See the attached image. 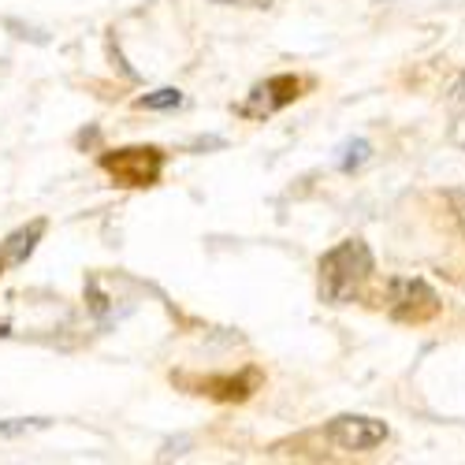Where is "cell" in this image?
Wrapping results in <instances>:
<instances>
[{"label":"cell","mask_w":465,"mask_h":465,"mask_svg":"<svg viewBox=\"0 0 465 465\" xmlns=\"http://www.w3.org/2000/svg\"><path fill=\"white\" fill-rule=\"evenodd\" d=\"M372 276V250L361 239H346L321 257V298L331 305L354 302Z\"/></svg>","instance_id":"obj_1"},{"label":"cell","mask_w":465,"mask_h":465,"mask_svg":"<svg viewBox=\"0 0 465 465\" xmlns=\"http://www.w3.org/2000/svg\"><path fill=\"white\" fill-rule=\"evenodd\" d=\"M101 168L120 186H153L164 172V153L157 145H127L101 153Z\"/></svg>","instance_id":"obj_2"},{"label":"cell","mask_w":465,"mask_h":465,"mask_svg":"<svg viewBox=\"0 0 465 465\" xmlns=\"http://www.w3.org/2000/svg\"><path fill=\"white\" fill-rule=\"evenodd\" d=\"M298 97H302V79H294V74H272V79H264L250 90V97L239 104V115H246V120H268L272 112L287 108Z\"/></svg>","instance_id":"obj_3"},{"label":"cell","mask_w":465,"mask_h":465,"mask_svg":"<svg viewBox=\"0 0 465 465\" xmlns=\"http://www.w3.org/2000/svg\"><path fill=\"white\" fill-rule=\"evenodd\" d=\"M391 317L399 321H432L440 313V298L424 280H391Z\"/></svg>","instance_id":"obj_4"},{"label":"cell","mask_w":465,"mask_h":465,"mask_svg":"<svg viewBox=\"0 0 465 465\" xmlns=\"http://www.w3.org/2000/svg\"><path fill=\"white\" fill-rule=\"evenodd\" d=\"M328 440L342 450H372L387 440V424L372 417H358V413H342L328 424Z\"/></svg>","instance_id":"obj_5"},{"label":"cell","mask_w":465,"mask_h":465,"mask_svg":"<svg viewBox=\"0 0 465 465\" xmlns=\"http://www.w3.org/2000/svg\"><path fill=\"white\" fill-rule=\"evenodd\" d=\"M179 383H190L193 387V395H213V399H223V402H242L257 391V383H261V372L246 369V372H223V376H205V380H186L179 376Z\"/></svg>","instance_id":"obj_6"},{"label":"cell","mask_w":465,"mask_h":465,"mask_svg":"<svg viewBox=\"0 0 465 465\" xmlns=\"http://www.w3.org/2000/svg\"><path fill=\"white\" fill-rule=\"evenodd\" d=\"M42 235H45V220H30L26 227L12 231V235L5 239V246H0V257H5V264H12V268L26 264V257L37 250Z\"/></svg>","instance_id":"obj_7"},{"label":"cell","mask_w":465,"mask_h":465,"mask_svg":"<svg viewBox=\"0 0 465 465\" xmlns=\"http://www.w3.org/2000/svg\"><path fill=\"white\" fill-rule=\"evenodd\" d=\"M49 417H12V420H0V440H19L30 432H45L49 429Z\"/></svg>","instance_id":"obj_8"},{"label":"cell","mask_w":465,"mask_h":465,"mask_svg":"<svg viewBox=\"0 0 465 465\" xmlns=\"http://www.w3.org/2000/svg\"><path fill=\"white\" fill-rule=\"evenodd\" d=\"M183 101H186V97H183V90L164 86V90H153V94L138 97L134 104H138V108H145V112H172V108H179Z\"/></svg>","instance_id":"obj_9"},{"label":"cell","mask_w":465,"mask_h":465,"mask_svg":"<svg viewBox=\"0 0 465 465\" xmlns=\"http://www.w3.org/2000/svg\"><path fill=\"white\" fill-rule=\"evenodd\" d=\"M369 157H372V145H369L365 138H354V142H346V145L339 149V168H342V172H358Z\"/></svg>","instance_id":"obj_10"},{"label":"cell","mask_w":465,"mask_h":465,"mask_svg":"<svg viewBox=\"0 0 465 465\" xmlns=\"http://www.w3.org/2000/svg\"><path fill=\"white\" fill-rule=\"evenodd\" d=\"M227 142L223 138H198V142H193V149H223Z\"/></svg>","instance_id":"obj_11"},{"label":"cell","mask_w":465,"mask_h":465,"mask_svg":"<svg viewBox=\"0 0 465 465\" xmlns=\"http://www.w3.org/2000/svg\"><path fill=\"white\" fill-rule=\"evenodd\" d=\"M450 97H454V104H465V74L454 83V90H450Z\"/></svg>","instance_id":"obj_12"},{"label":"cell","mask_w":465,"mask_h":465,"mask_svg":"<svg viewBox=\"0 0 465 465\" xmlns=\"http://www.w3.org/2000/svg\"><path fill=\"white\" fill-rule=\"evenodd\" d=\"M213 5H253V8H268V0H213Z\"/></svg>","instance_id":"obj_13"},{"label":"cell","mask_w":465,"mask_h":465,"mask_svg":"<svg viewBox=\"0 0 465 465\" xmlns=\"http://www.w3.org/2000/svg\"><path fill=\"white\" fill-rule=\"evenodd\" d=\"M94 142H97V127H94V131H83V134H79V145H94Z\"/></svg>","instance_id":"obj_14"},{"label":"cell","mask_w":465,"mask_h":465,"mask_svg":"<svg viewBox=\"0 0 465 465\" xmlns=\"http://www.w3.org/2000/svg\"><path fill=\"white\" fill-rule=\"evenodd\" d=\"M0 268H5V257H0Z\"/></svg>","instance_id":"obj_15"}]
</instances>
